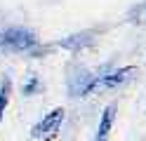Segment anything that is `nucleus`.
<instances>
[{
    "mask_svg": "<svg viewBox=\"0 0 146 141\" xmlns=\"http://www.w3.org/2000/svg\"><path fill=\"white\" fill-rule=\"evenodd\" d=\"M0 45L12 52H29L38 45V40L26 28H7L5 33H0Z\"/></svg>",
    "mask_w": 146,
    "mask_h": 141,
    "instance_id": "f257e3e1",
    "label": "nucleus"
},
{
    "mask_svg": "<svg viewBox=\"0 0 146 141\" xmlns=\"http://www.w3.org/2000/svg\"><path fill=\"white\" fill-rule=\"evenodd\" d=\"M61 122H64V108L57 106V108L50 111L47 115H45V118L38 122V125L33 127L31 136H33L35 141H52L54 136H57V132H59V127H61Z\"/></svg>",
    "mask_w": 146,
    "mask_h": 141,
    "instance_id": "f03ea898",
    "label": "nucleus"
},
{
    "mask_svg": "<svg viewBox=\"0 0 146 141\" xmlns=\"http://www.w3.org/2000/svg\"><path fill=\"white\" fill-rule=\"evenodd\" d=\"M97 85H99V78H94V75L87 73V71H80L78 75H73V78H71L68 87L73 92V97H87Z\"/></svg>",
    "mask_w": 146,
    "mask_h": 141,
    "instance_id": "7ed1b4c3",
    "label": "nucleus"
},
{
    "mask_svg": "<svg viewBox=\"0 0 146 141\" xmlns=\"http://www.w3.org/2000/svg\"><path fill=\"white\" fill-rule=\"evenodd\" d=\"M134 73H137L134 66H127V68H118V71H111V73L102 75V78H99V85H102V87H118V85L127 82Z\"/></svg>",
    "mask_w": 146,
    "mask_h": 141,
    "instance_id": "20e7f679",
    "label": "nucleus"
},
{
    "mask_svg": "<svg viewBox=\"0 0 146 141\" xmlns=\"http://www.w3.org/2000/svg\"><path fill=\"white\" fill-rule=\"evenodd\" d=\"M113 120H115V103L106 106L102 118H99V127H97V136L94 141H108V134H111V127H113Z\"/></svg>",
    "mask_w": 146,
    "mask_h": 141,
    "instance_id": "39448f33",
    "label": "nucleus"
},
{
    "mask_svg": "<svg viewBox=\"0 0 146 141\" xmlns=\"http://www.w3.org/2000/svg\"><path fill=\"white\" fill-rule=\"evenodd\" d=\"M10 92H12V80L3 78V82H0V120H3V115H5L7 101H10Z\"/></svg>",
    "mask_w": 146,
    "mask_h": 141,
    "instance_id": "423d86ee",
    "label": "nucleus"
},
{
    "mask_svg": "<svg viewBox=\"0 0 146 141\" xmlns=\"http://www.w3.org/2000/svg\"><path fill=\"white\" fill-rule=\"evenodd\" d=\"M38 75H31V80H26L24 82V94L26 97H31V94H35V89H38Z\"/></svg>",
    "mask_w": 146,
    "mask_h": 141,
    "instance_id": "0eeeda50",
    "label": "nucleus"
},
{
    "mask_svg": "<svg viewBox=\"0 0 146 141\" xmlns=\"http://www.w3.org/2000/svg\"><path fill=\"white\" fill-rule=\"evenodd\" d=\"M139 12H141V19H139V21H144V24H146V3L139 7Z\"/></svg>",
    "mask_w": 146,
    "mask_h": 141,
    "instance_id": "6e6552de",
    "label": "nucleus"
}]
</instances>
